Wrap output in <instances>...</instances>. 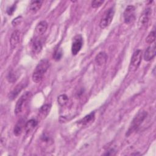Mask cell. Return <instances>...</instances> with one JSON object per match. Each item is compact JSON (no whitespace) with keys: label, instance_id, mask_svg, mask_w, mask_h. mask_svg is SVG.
<instances>
[{"label":"cell","instance_id":"3","mask_svg":"<svg viewBox=\"0 0 156 156\" xmlns=\"http://www.w3.org/2000/svg\"><path fill=\"white\" fill-rule=\"evenodd\" d=\"M142 58V51L141 50L138 49L135 51L131 58L130 63L129 67V71H135L139 67Z\"/></svg>","mask_w":156,"mask_h":156},{"label":"cell","instance_id":"1","mask_svg":"<svg viewBox=\"0 0 156 156\" xmlns=\"http://www.w3.org/2000/svg\"><path fill=\"white\" fill-rule=\"evenodd\" d=\"M49 62L47 59H43L40 61L35 67L32 76V80L35 83L40 82L49 67Z\"/></svg>","mask_w":156,"mask_h":156},{"label":"cell","instance_id":"6","mask_svg":"<svg viewBox=\"0 0 156 156\" xmlns=\"http://www.w3.org/2000/svg\"><path fill=\"white\" fill-rule=\"evenodd\" d=\"M83 45V38L80 35H76L73 40L71 45V52L76 55L80 51Z\"/></svg>","mask_w":156,"mask_h":156},{"label":"cell","instance_id":"12","mask_svg":"<svg viewBox=\"0 0 156 156\" xmlns=\"http://www.w3.org/2000/svg\"><path fill=\"white\" fill-rule=\"evenodd\" d=\"M42 49V42L40 38L35 37L32 43V51L34 54H37L40 52Z\"/></svg>","mask_w":156,"mask_h":156},{"label":"cell","instance_id":"19","mask_svg":"<svg viewBox=\"0 0 156 156\" xmlns=\"http://www.w3.org/2000/svg\"><path fill=\"white\" fill-rule=\"evenodd\" d=\"M24 120L23 119H20L17 124L15 125L14 129H13V133L16 136H18L20 135L22 131H23V127H24Z\"/></svg>","mask_w":156,"mask_h":156},{"label":"cell","instance_id":"5","mask_svg":"<svg viewBox=\"0 0 156 156\" xmlns=\"http://www.w3.org/2000/svg\"><path fill=\"white\" fill-rule=\"evenodd\" d=\"M115 14V10L113 7L108 9L104 13L103 17L100 21L99 26L101 29H104L108 26L112 21L113 16Z\"/></svg>","mask_w":156,"mask_h":156},{"label":"cell","instance_id":"2","mask_svg":"<svg viewBox=\"0 0 156 156\" xmlns=\"http://www.w3.org/2000/svg\"><path fill=\"white\" fill-rule=\"evenodd\" d=\"M147 112L145 111H141L136 116L133 118V121L131 122V124L126 133V135L129 136L131 134L134 130H135L142 123V122L144 120L146 117L147 116Z\"/></svg>","mask_w":156,"mask_h":156},{"label":"cell","instance_id":"21","mask_svg":"<svg viewBox=\"0 0 156 156\" xmlns=\"http://www.w3.org/2000/svg\"><path fill=\"white\" fill-rule=\"evenodd\" d=\"M155 40V30L151 31L146 38V42L147 44H152Z\"/></svg>","mask_w":156,"mask_h":156},{"label":"cell","instance_id":"10","mask_svg":"<svg viewBox=\"0 0 156 156\" xmlns=\"http://www.w3.org/2000/svg\"><path fill=\"white\" fill-rule=\"evenodd\" d=\"M20 32L18 30H14L10 38V44L12 49H15L17 46V45L19 43L20 41Z\"/></svg>","mask_w":156,"mask_h":156},{"label":"cell","instance_id":"20","mask_svg":"<svg viewBox=\"0 0 156 156\" xmlns=\"http://www.w3.org/2000/svg\"><path fill=\"white\" fill-rule=\"evenodd\" d=\"M68 101V98L66 94H61L57 98L58 104L60 106H63L67 104Z\"/></svg>","mask_w":156,"mask_h":156},{"label":"cell","instance_id":"18","mask_svg":"<svg viewBox=\"0 0 156 156\" xmlns=\"http://www.w3.org/2000/svg\"><path fill=\"white\" fill-rule=\"evenodd\" d=\"M94 119V112H91L90 114L86 115L82 119H81L79 121V123L82 125H86V124L93 121Z\"/></svg>","mask_w":156,"mask_h":156},{"label":"cell","instance_id":"7","mask_svg":"<svg viewBox=\"0 0 156 156\" xmlns=\"http://www.w3.org/2000/svg\"><path fill=\"white\" fill-rule=\"evenodd\" d=\"M135 7L133 5H128L124 12V20L127 24H129L135 20Z\"/></svg>","mask_w":156,"mask_h":156},{"label":"cell","instance_id":"25","mask_svg":"<svg viewBox=\"0 0 156 156\" xmlns=\"http://www.w3.org/2000/svg\"><path fill=\"white\" fill-rule=\"evenodd\" d=\"M22 21V16H18L16 18H15V19H13V20L12 22V24L13 26H16L18 24H20V23Z\"/></svg>","mask_w":156,"mask_h":156},{"label":"cell","instance_id":"8","mask_svg":"<svg viewBox=\"0 0 156 156\" xmlns=\"http://www.w3.org/2000/svg\"><path fill=\"white\" fill-rule=\"evenodd\" d=\"M155 44H152L149 46L144 52V59L146 61L151 60L155 56Z\"/></svg>","mask_w":156,"mask_h":156},{"label":"cell","instance_id":"9","mask_svg":"<svg viewBox=\"0 0 156 156\" xmlns=\"http://www.w3.org/2000/svg\"><path fill=\"white\" fill-rule=\"evenodd\" d=\"M48 28V23L45 21H41L36 26L35 29V34L37 37L43 35Z\"/></svg>","mask_w":156,"mask_h":156},{"label":"cell","instance_id":"26","mask_svg":"<svg viewBox=\"0 0 156 156\" xmlns=\"http://www.w3.org/2000/svg\"><path fill=\"white\" fill-rule=\"evenodd\" d=\"M15 8H16V5L13 4V5H12L11 7H10L9 8L7 9V13L9 15H12V14L13 13V12L15 10Z\"/></svg>","mask_w":156,"mask_h":156},{"label":"cell","instance_id":"24","mask_svg":"<svg viewBox=\"0 0 156 156\" xmlns=\"http://www.w3.org/2000/svg\"><path fill=\"white\" fill-rule=\"evenodd\" d=\"M103 3H104V1H99V0L93 1L91 2V7L93 8H98L100 7Z\"/></svg>","mask_w":156,"mask_h":156},{"label":"cell","instance_id":"14","mask_svg":"<svg viewBox=\"0 0 156 156\" xmlns=\"http://www.w3.org/2000/svg\"><path fill=\"white\" fill-rule=\"evenodd\" d=\"M43 4V1H33L30 2V5H29V10L30 12H32V13H36L37 12H38Z\"/></svg>","mask_w":156,"mask_h":156},{"label":"cell","instance_id":"4","mask_svg":"<svg viewBox=\"0 0 156 156\" xmlns=\"http://www.w3.org/2000/svg\"><path fill=\"white\" fill-rule=\"evenodd\" d=\"M31 97V93L29 91L25 92L18 100L16 102L15 108V114L18 115H19L23 110L24 106L26 104V102L30 99Z\"/></svg>","mask_w":156,"mask_h":156},{"label":"cell","instance_id":"13","mask_svg":"<svg viewBox=\"0 0 156 156\" xmlns=\"http://www.w3.org/2000/svg\"><path fill=\"white\" fill-rule=\"evenodd\" d=\"M107 60V55L104 52H100L95 57V62L99 66H102L105 63Z\"/></svg>","mask_w":156,"mask_h":156},{"label":"cell","instance_id":"17","mask_svg":"<svg viewBox=\"0 0 156 156\" xmlns=\"http://www.w3.org/2000/svg\"><path fill=\"white\" fill-rule=\"evenodd\" d=\"M37 125V121L35 119H32L27 121L24 126V130L26 133H29L34 129Z\"/></svg>","mask_w":156,"mask_h":156},{"label":"cell","instance_id":"11","mask_svg":"<svg viewBox=\"0 0 156 156\" xmlns=\"http://www.w3.org/2000/svg\"><path fill=\"white\" fill-rule=\"evenodd\" d=\"M151 13V10L150 9H146L142 15L140 16L139 18V21H138V26L139 27H143L146 24H147V22L149 21V16Z\"/></svg>","mask_w":156,"mask_h":156},{"label":"cell","instance_id":"23","mask_svg":"<svg viewBox=\"0 0 156 156\" xmlns=\"http://www.w3.org/2000/svg\"><path fill=\"white\" fill-rule=\"evenodd\" d=\"M62 56V51L60 49H57V50L55 51L53 57L55 60H59L61 58Z\"/></svg>","mask_w":156,"mask_h":156},{"label":"cell","instance_id":"15","mask_svg":"<svg viewBox=\"0 0 156 156\" xmlns=\"http://www.w3.org/2000/svg\"><path fill=\"white\" fill-rule=\"evenodd\" d=\"M24 85L23 83L18 84L16 86V87L9 94V99L13 100L16 98V97L18 95V94L21 91L23 88H24Z\"/></svg>","mask_w":156,"mask_h":156},{"label":"cell","instance_id":"22","mask_svg":"<svg viewBox=\"0 0 156 156\" xmlns=\"http://www.w3.org/2000/svg\"><path fill=\"white\" fill-rule=\"evenodd\" d=\"M17 77H17L16 73H15L14 71H12L9 72V73L8 74L7 77V80H8L9 82H15L16 80L18 79Z\"/></svg>","mask_w":156,"mask_h":156},{"label":"cell","instance_id":"16","mask_svg":"<svg viewBox=\"0 0 156 156\" xmlns=\"http://www.w3.org/2000/svg\"><path fill=\"white\" fill-rule=\"evenodd\" d=\"M51 104H44L39 109V116L41 119H44L49 113L51 110Z\"/></svg>","mask_w":156,"mask_h":156}]
</instances>
